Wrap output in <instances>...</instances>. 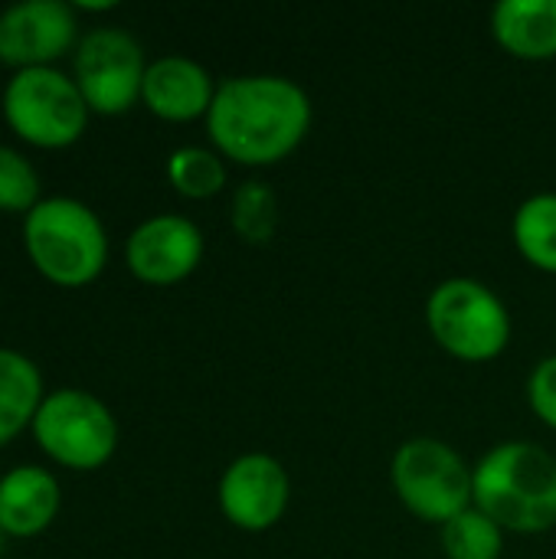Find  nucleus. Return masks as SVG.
Masks as SVG:
<instances>
[{"label":"nucleus","instance_id":"obj_1","mask_svg":"<svg viewBox=\"0 0 556 559\" xmlns=\"http://www.w3.org/2000/svg\"><path fill=\"white\" fill-rule=\"evenodd\" d=\"M203 121L220 157L239 167H272L301 147L315 121V105L288 75H233L216 85Z\"/></svg>","mask_w":556,"mask_h":559},{"label":"nucleus","instance_id":"obj_2","mask_svg":"<svg viewBox=\"0 0 556 559\" xmlns=\"http://www.w3.org/2000/svg\"><path fill=\"white\" fill-rule=\"evenodd\" d=\"M472 504L505 534L556 527V459L534 442L511 439L488 449L472 472Z\"/></svg>","mask_w":556,"mask_h":559},{"label":"nucleus","instance_id":"obj_3","mask_svg":"<svg viewBox=\"0 0 556 559\" xmlns=\"http://www.w3.org/2000/svg\"><path fill=\"white\" fill-rule=\"evenodd\" d=\"M23 249L33 269L59 288L95 282L108 262L102 219L72 197H43L23 216Z\"/></svg>","mask_w":556,"mask_h":559},{"label":"nucleus","instance_id":"obj_4","mask_svg":"<svg viewBox=\"0 0 556 559\" xmlns=\"http://www.w3.org/2000/svg\"><path fill=\"white\" fill-rule=\"evenodd\" d=\"M426 328L456 360L488 364L511 344L508 305L478 278L456 275L439 282L426 298Z\"/></svg>","mask_w":556,"mask_h":559},{"label":"nucleus","instance_id":"obj_5","mask_svg":"<svg viewBox=\"0 0 556 559\" xmlns=\"http://www.w3.org/2000/svg\"><path fill=\"white\" fill-rule=\"evenodd\" d=\"M3 121L7 128L43 151H59L75 144L88 128V105L72 75L43 66L13 72L3 88Z\"/></svg>","mask_w":556,"mask_h":559},{"label":"nucleus","instance_id":"obj_6","mask_svg":"<svg viewBox=\"0 0 556 559\" xmlns=\"http://www.w3.org/2000/svg\"><path fill=\"white\" fill-rule=\"evenodd\" d=\"M472 472L449 442L416 436L393 452L390 485L413 518L442 527L472 508Z\"/></svg>","mask_w":556,"mask_h":559},{"label":"nucleus","instance_id":"obj_7","mask_svg":"<svg viewBox=\"0 0 556 559\" xmlns=\"http://www.w3.org/2000/svg\"><path fill=\"white\" fill-rule=\"evenodd\" d=\"M29 429L43 455L69 472H95L108 465L118 449L111 409L85 390L46 393Z\"/></svg>","mask_w":556,"mask_h":559},{"label":"nucleus","instance_id":"obj_8","mask_svg":"<svg viewBox=\"0 0 556 559\" xmlns=\"http://www.w3.org/2000/svg\"><path fill=\"white\" fill-rule=\"evenodd\" d=\"M147 59L141 43L121 26L85 33L72 56V79L95 115H125L141 102Z\"/></svg>","mask_w":556,"mask_h":559},{"label":"nucleus","instance_id":"obj_9","mask_svg":"<svg viewBox=\"0 0 556 559\" xmlns=\"http://www.w3.org/2000/svg\"><path fill=\"white\" fill-rule=\"evenodd\" d=\"M216 501L223 518L246 534L272 531L292 504V478L275 455L246 452L220 475Z\"/></svg>","mask_w":556,"mask_h":559},{"label":"nucleus","instance_id":"obj_10","mask_svg":"<svg viewBox=\"0 0 556 559\" xmlns=\"http://www.w3.org/2000/svg\"><path fill=\"white\" fill-rule=\"evenodd\" d=\"M206 242L193 219L180 213H161L131 229L125 242L128 272L154 288L177 285L190 278L203 262Z\"/></svg>","mask_w":556,"mask_h":559},{"label":"nucleus","instance_id":"obj_11","mask_svg":"<svg viewBox=\"0 0 556 559\" xmlns=\"http://www.w3.org/2000/svg\"><path fill=\"white\" fill-rule=\"evenodd\" d=\"M75 7L62 0H23L0 10V62L23 69H43L62 59L75 43Z\"/></svg>","mask_w":556,"mask_h":559},{"label":"nucleus","instance_id":"obj_12","mask_svg":"<svg viewBox=\"0 0 556 559\" xmlns=\"http://www.w3.org/2000/svg\"><path fill=\"white\" fill-rule=\"evenodd\" d=\"M216 85L220 82H213L206 66H200L190 56L174 52V56H161V59L147 62L141 102L161 121L184 124V121L206 118L213 95H216Z\"/></svg>","mask_w":556,"mask_h":559},{"label":"nucleus","instance_id":"obj_13","mask_svg":"<svg viewBox=\"0 0 556 559\" xmlns=\"http://www.w3.org/2000/svg\"><path fill=\"white\" fill-rule=\"evenodd\" d=\"M62 504L59 481L39 465L10 468L0 478V534L3 537H36L43 534Z\"/></svg>","mask_w":556,"mask_h":559},{"label":"nucleus","instance_id":"obj_14","mask_svg":"<svg viewBox=\"0 0 556 559\" xmlns=\"http://www.w3.org/2000/svg\"><path fill=\"white\" fill-rule=\"evenodd\" d=\"M495 43L524 62L556 59V0H501L492 10Z\"/></svg>","mask_w":556,"mask_h":559},{"label":"nucleus","instance_id":"obj_15","mask_svg":"<svg viewBox=\"0 0 556 559\" xmlns=\"http://www.w3.org/2000/svg\"><path fill=\"white\" fill-rule=\"evenodd\" d=\"M43 400L46 390L39 367L23 354L0 347V445L33 426Z\"/></svg>","mask_w":556,"mask_h":559},{"label":"nucleus","instance_id":"obj_16","mask_svg":"<svg viewBox=\"0 0 556 559\" xmlns=\"http://www.w3.org/2000/svg\"><path fill=\"white\" fill-rule=\"evenodd\" d=\"M511 239L531 269L556 275V193H534L514 210Z\"/></svg>","mask_w":556,"mask_h":559},{"label":"nucleus","instance_id":"obj_17","mask_svg":"<svg viewBox=\"0 0 556 559\" xmlns=\"http://www.w3.org/2000/svg\"><path fill=\"white\" fill-rule=\"evenodd\" d=\"M167 180L187 200H210L226 187V164L213 147L184 144L167 157Z\"/></svg>","mask_w":556,"mask_h":559},{"label":"nucleus","instance_id":"obj_18","mask_svg":"<svg viewBox=\"0 0 556 559\" xmlns=\"http://www.w3.org/2000/svg\"><path fill=\"white\" fill-rule=\"evenodd\" d=\"M439 544L446 559H501L505 531L472 504L469 511L439 527Z\"/></svg>","mask_w":556,"mask_h":559},{"label":"nucleus","instance_id":"obj_19","mask_svg":"<svg viewBox=\"0 0 556 559\" xmlns=\"http://www.w3.org/2000/svg\"><path fill=\"white\" fill-rule=\"evenodd\" d=\"M229 223H233V233L242 242L265 246L275 236V226H279V197H275V190L269 183H262V180L239 183V190L233 193Z\"/></svg>","mask_w":556,"mask_h":559},{"label":"nucleus","instance_id":"obj_20","mask_svg":"<svg viewBox=\"0 0 556 559\" xmlns=\"http://www.w3.org/2000/svg\"><path fill=\"white\" fill-rule=\"evenodd\" d=\"M39 174L16 151L0 144V213H29L39 203Z\"/></svg>","mask_w":556,"mask_h":559},{"label":"nucleus","instance_id":"obj_21","mask_svg":"<svg viewBox=\"0 0 556 559\" xmlns=\"http://www.w3.org/2000/svg\"><path fill=\"white\" fill-rule=\"evenodd\" d=\"M524 393H528L531 413H534L547 429H554L556 432V354H551V357H544V360L534 364Z\"/></svg>","mask_w":556,"mask_h":559},{"label":"nucleus","instance_id":"obj_22","mask_svg":"<svg viewBox=\"0 0 556 559\" xmlns=\"http://www.w3.org/2000/svg\"><path fill=\"white\" fill-rule=\"evenodd\" d=\"M0 540H3V534H0Z\"/></svg>","mask_w":556,"mask_h":559}]
</instances>
